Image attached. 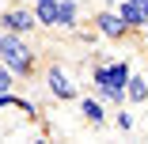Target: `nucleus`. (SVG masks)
<instances>
[{
    "mask_svg": "<svg viewBox=\"0 0 148 144\" xmlns=\"http://www.w3.org/2000/svg\"><path fill=\"white\" fill-rule=\"evenodd\" d=\"M118 129H125V133L133 129V118H129V114H125V110H118Z\"/></svg>",
    "mask_w": 148,
    "mask_h": 144,
    "instance_id": "obj_13",
    "label": "nucleus"
},
{
    "mask_svg": "<svg viewBox=\"0 0 148 144\" xmlns=\"http://www.w3.org/2000/svg\"><path fill=\"white\" fill-rule=\"evenodd\" d=\"M4 110H19L27 121H34V118H38V106H34L31 99H19V95H12V91H4V95H0V114H4Z\"/></svg>",
    "mask_w": 148,
    "mask_h": 144,
    "instance_id": "obj_6",
    "label": "nucleus"
},
{
    "mask_svg": "<svg viewBox=\"0 0 148 144\" xmlns=\"http://www.w3.org/2000/svg\"><path fill=\"white\" fill-rule=\"evenodd\" d=\"M15 80H19V76H15L4 61H0V95H4V91H15Z\"/></svg>",
    "mask_w": 148,
    "mask_h": 144,
    "instance_id": "obj_12",
    "label": "nucleus"
},
{
    "mask_svg": "<svg viewBox=\"0 0 148 144\" xmlns=\"http://www.w3.org/2000/svg\"><path fill=\"white\" fill-rule=\"evenodd\" d=\"M118 15L129 23V31L148 27V19H144V4H140V0H122V4H118Z\"/></svg>",
    "mask_w": 148,
    "mask_h": 144,
    "instance_id": "obj_7",
    "label": "nucleus"
},
{
    "mask_svg": "<svg viewBox=\"0 0 148 144\" xmlns=\"http://www.w3.org/2000/svg\"><path fill=\"white\" fill-rule=\"evenodd\" d=\"M0 27H4V31H15V34H31V31H38V15H34V8L31 12L27 8H8L0 15Z\"/></svg>",
    "mask_w": 148,
    "mask_h": 144,
    "instance_id": "obj_4",
    "label": "nucleus"
},
{
    "mask_svg": "<svg viewBox=\"0 0 148 144\" xmlns=\"http://www.w3.org/2000/svg\"><path fill=\"white\" fill-rule=\"evenodd\" d=\"M129 61H95L91 65V83H95V95L103 102L122 106L125 102V83H129Z\"/></svg>",
    "mask_w": 148,
    "mask_h": 144,
    "instance_id": "obj_1",
    "label": "nucleus"
},
{
    "mask_svg": "<svg viewBox=\"0 0 148 144\" xmlns=\"http://www.w3.org/2000/svg\"><path fill=\"white\" fill-rule=\"evenodd\" d=\"M80 114L87 118V125H95V129H103V125H106V110H103V102H99V99H80Z\"/></svg>",
    "mask_w": 148,
    "mask_h": 144,
    "instance_id": "obj_8",
    "label": "nucleus"
},
{
    "mask_svg": "<svg viewBox=\"0 0 148 144\" xmlns=\"http://www.w3.org/2000/svg\"><path fill=\"white\" fill-rule=\"evenodd\" d=\"M95 31L103 34V38H110V42H118V38H125L129 34V23L118 15L114 8H103L99 15H95Z\"/></svg>",
    "mask_w": 148,
    "mask_h": 144,
    "instance_id": "obj_5",
    "label": "nucleus"
},
{
    "mask_svg": "<svg viewBox=\"0 0 148 144\" xmlns=\"http://www.w3.org/2000/svg\"><path fill=\"white\" fill-rule=\"evenodd\" d=\"M0 61H4L15 76H27V80L38 72V61H34V49L27 46V34L4 31V27H0Z\"/></svg>",
    "mask_w": 148,
    "mask_h": 144,
    "instance_id": "obj_2",
    "label": "nucleus"
},
{
    "mask_svg": "<svg viewBox=\"0 0 148 144\" xmlns=\"http://www.w3.org/2000/svg\"><path fill=\"white\" fill-rule=\"evenodd\" d=\"M125 99H129V102H144V99H148V76H140V72H129Z\"/></svg>",
    "mask_w": 148,
    "mask_h": 144,
    "instance_id": "obj_9",
    "label": "nucleus"
},
{
    "mask_svg": "<svg viewBox=\"0 0 148 144\" xmlns=\"http://www.w3.org/2000/svg\"><path fill=\"white\" fill-rule=\"evenodd\" d=\"M103 4H106V8H114V4H118V0H103Z\"/></svg>",
    "mask_w": 148,
    "mask_h": 144,
    "instance_id": "obj_14",
    "label": "nucleus"
},
{
    "mask_svg": "<svg viewBox=\"0 0 148 144\" xmlns=\"http://www.w3.org/2000/svg\"><path fill=\"white\" fill-rule=\"evenodd\" d=\"M38 27H57V0H34Z\"/></svg>",
    "mask_w": 148,
    "mask_h": 144,
    "instance_id": "obj_11",
    "label": "nucleus"
},
{
    "mask_svg": "<svg viewBox=\"0 0 148 144\" xmlns=\"http://www.w3.org/2000/svg\"><path fill=\"white\" fill-rule=\"evenodd\" d=\"M46 87H49V95H53L57 102H72V99H80V91H76L72 76H69L65 68H57V65H49V68H46Z\"/></svg>",
    "mask_w": 148,
    "mask_h": 144,
    "instance_id": "obj_3",
    "label": "nucleus"
},
{
    "mask_svg": "<svg viewBox=\"0 0 148 144\" xmlns=\"http://www.w3.org/2000/svg\"><path fill=\"white\" fill-rule=\"evenodd\" d=\"M76 4H80V0H57V27H65V31H72V27H76Z\"/></svg>",
    "mask_w": 148,
    "mask_h": 144,
    "instance_id": "obj_10",
    "label": "nucleus"
},
{
    "mask_svg": "<svg viewBox=\"0 0 148 144\" xmlns=\"http://www.w3.org/2000/svg\"><path fill=\"white\" fill-rule=\"evenodd\" d=\"M140 4H144V19H148V0H140Z\"/></svg>",
    "mask_w": 148,
    "mask_h": 144,
    "instance_id": "obj_15",
    "label": "nucleus"
}]
</instances>
